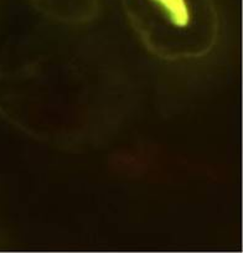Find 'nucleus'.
<instances>
[{"mask_svg":"<svg viewBox=\"0 0 243 253\" xmlns=\"http://www.w3.org/2000/svg\"><path fill=\"white\" fill-rule=\"evenodd\" d=\"M119 4L145 51L162 62L202 60L220 42L216 0H119Z\"/></svg>","mask_w":243,"mask_h":253,"instance_id":"obj_2","label":"nucleus"},{"mask_svg":"<svg viewBox=\"0 0 243 253\" xmlns=\"http://www.w3.org/2000/svg\"><path fill=\"white\" fill-rule=\"evenodd\" d=\"M127 82L86 53H21L0 63V121L62 149L94 145L127 113Z\"/></svg>","mask_w":243,"mask_h":253,"instance_id":"obj_1","label":"nucleus"},{"mask_svg":"<svg viewBox=\"0 0 243 253\" xmlns=\"http://www.w3.org/2000/svg\"><path fill=\"white\" fill-rule=\"evenodd\" d=\"M29 3L47 20L69 26L93 23L101 11V0H29Z\"/></svg>","mask_w":243,"mask_h":253,"instance_id":"obj_3","label":"nucleus"}]
</instances>
